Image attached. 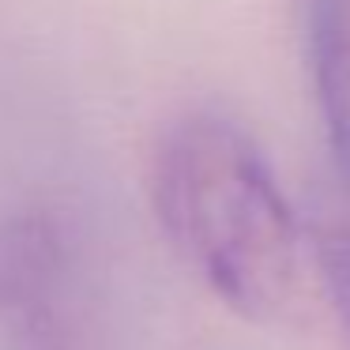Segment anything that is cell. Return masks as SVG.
Returning a JSON list of instances; mask_svg holds the SVG:
<instances>
[{
  "label": "cell",
  "instance_id": "2",
  "mask_svg": "<svg viewBox=\"0 0 350 350\" xmlns=\"http://www.w3.org/2000/svg\"><path fill=\"white\" fill-rule=\"evenodd\" d=\"M0 350H72L68 245L46 211L0 219Z\"/></svg>",
  "mask_w": 350,
  "mask_h": 350
},
{
  "label": "cell",
  "instance_id": "1",
  "mask_svg": "<svg viewBox=\"0 0 350 350\" xmlns=\"http://www.w3.org/2000/svg\"><path fill=\"white\" fill-rule=\"evenodd\" d=\"M151 204L174 252L234 317L294 320L309 234L252 136L219 113H185L151 159Z\"/></svg>",
  "mask_w": 350,
  "mask_h": 350
},
{
  "label": "cell",
  "instance_id": "4",
  "mask_svg": "<svg viewBox=\"0 0 350 350\" xmlns=\"http://www.w3.org/2000/svg\"><path fill=\"white\" fill-rule=\"evenodd\" d=\"M305 234H309V267L317 271L320 290L332 301L342 332L350 335V185L335 174L312 200Z\"/></svg>",
  "mask_w": 350,
  "mask_h": 350
},
{
  "label": "cell",
  "instance_id": "3",
  "mask_svg": "<svg viewBox=\"0 0 350 350\" xmlns=\"http://www.w3.org/2000/svg\"><path fill=\"white\" fill-rule=\"evenodd\" d=\"M297 19L332 174L350 185V0H297Z\"/></svg>",
  "mask_w": 350,
  "mask_h": 350
}]
</instances>
